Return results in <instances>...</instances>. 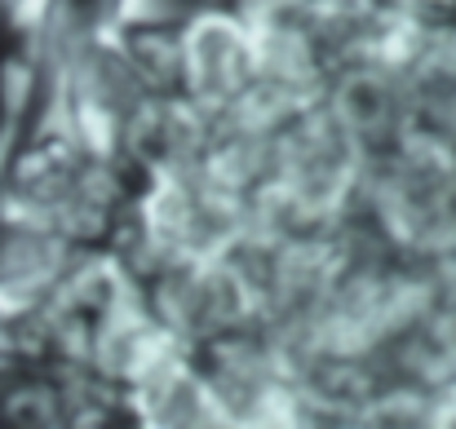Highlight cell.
<instances>
[{
  "label": "cell",
  "instance_id": "obj_1",
  "mask_svg": "<svg viewBox=\"0 0 456 429\" xmlns=\"http://www.w3.org/2000/svg\"><path fill=\"white\" fill-rule=\"evenodd\" d=\"M129 0H0V53L9 76H31L45 53L71 40H102Z\"/></svg>",
  "mask_w": 456,
  "mask_h": 429
},
{
  "label": "cell",
  "instance_id": "obj_2",
  "mask_svg": "<svg viewBox=\"0 0 456 429\" xmlns=\"http://www.w3.org/2000/svg\"><path fill=\"white\" fill-rule=\"evenodd\" d=\"M0 85H9V67H4V53H0Z\"/></svg>",
  "mask_w": 456,
  "mask_h": 429
}]
</instances>
